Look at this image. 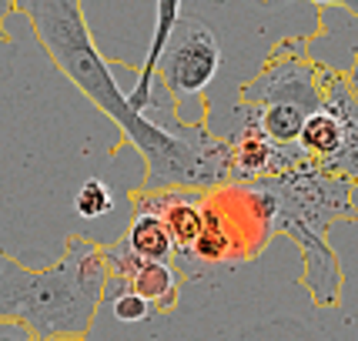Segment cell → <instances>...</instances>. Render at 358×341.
<instances>
[{"instance_id": "1", "label": "cell", "mask_w": 358, "mask_h": 341, "mask_svg": "<svg viewBox=\"0 0 358 341\" xmlns=\"http://www.w3.org/2000/svg\"><path fill=\"white\" fill-rule=\"evenodd\" d=\"M14 10L31 20L54 67L84 97H91L94 108L104 110L121 127L124 144L144 157L148 170L138 194H157L171 187L211 191L231 181L228 144L221 138H211L201 124L168 131L127 104V94L110 74L108 57H101L94 44L84 17V0H14Z\"/></svg>"}, {"instance_id": "2", "label": "cell", "mask_w": 358, "mask_h": 341, "mask_svg": "<svg viewBox=\"0 0 358 341\" xmlns=\"http://www.w3.org/2000/svg\"><path fill=\"white\" fill-rule=\"evenodd\" d=\"M108 291L101 245L71 234L47 268H27L0 251V321H17L41 341H84Z\"/></svg>"}, {"instance_id": "3", "label": "cell", "mask_w": 358, "mask_h": 341, "mask_svg": "<svg viewBox=\"0 0 358 341\" xmlns=\"http://www.w3.org/2000/svg\"><path fill=\"white\" fill-rule=\"evenodd\" d=\"M221 71V44L215 31L204 24L201 17L181 14L174 24L168 44L157 57L155 87L161 84L164 94L171 97V110L178 124L187 127V110L198 104L201 114H208V87Z\"/></svg>"}, {"instance_id": "4", "label": "cell", "mask_w": 358, "mask_h": 341, "mask_svg": "<svg viewBox=\"0 0 358 341\" xmlns=\"http://www.w3.org/2000/svg\"><path fill=\"white\" fill-rule=\"evenodd\" d=\"M322 108L308 117L301 131V151L325 174L358 184V101L345 74L331 67H318Z\"/></svg>"}, {"instance_id": "5", "label": "cell", "mask_w": 358, "mask_h": 341, "mask_svg": "<svg viewBox=\"0 0 358 341\" xmlns=\"http://www.w3.org/2000/svg\"><path fill=\"white\" fill-rule=\"evenodd\" d=\"M241 104L248 108H298L315 110L322 108V84H318V64H312L305 54L271 61L241 87Z\"/></svg>"}, {"instance_id": "6", "label": "cell", "mask_w": 358, "mask_h": 341, "mask_svg": "<svg viewBox=\"0 0 358 341\" xmlns=\"http://www.w3.org/2000/svg\"><path fill=\"white\" fill-rule=\"evenodd\" d=\"M104 268H108V284L124 288L141 295L155 311H171L181 295V275L168 261H144L117 238L114 245L101 248Z\"/></svg>"}, {"instance_id": "7", "label": "cell", "mask_w": 358, "mask_h": 341, "mask_svg": "<svg viewBox=\"0 0 358 341\" xmlns=\"http://www.w3.org/2000/svg\"><path fill=\"white\" fill-rule=\"evenodd\" d=\"M131 204L148 208L164 221L174 245V271L181 278H187L191 275V254H194V245L201 238L204 224V191H191V187H171V191H157V194L131 191Z\"/></svg>"}, {"instance_id": "8", "label": "cell", "mask_w": 358, "mask_h": 341, "mask_svg": "<svg viewBox=\"0 0 358 341\" xmlns=\"http://www.w3.org/2000/svg\"><path fill=\"white\" fill-rule=\"evenodd\" d=\"M178 17H181V0H157L155 31H151L148 57H144V64H141V71H138V84H134V91L127 94V104L138 110V114H144V110L151 108V101H155L157 57H161V50H164V44H168V37H171Z\"/></svg>"}, {"instance_id": "9", "label": "cell", "mask_w": 358, "mask_h": 341, "mask_svg": "<svg viewBox=\"0 0 358 341\" xmlns=\"http://www.w3.org/2000/svg\"><path fill=\"white\" fill-rule=\"evenodd\" d=\"M121 241H124L138 258H144V261L171 264V258H174V245H171L168 228H164V221H161L155 211H148V208H134V217H131L127 231L121 234Z\"/></svg>"}, {"instance_id": "10", "label": "cell", "mask_w": 358, "mask_h": 341, "mask_svg": "<svg viewBox=\"0 0 358 341\" xmlns=\"http://www.w3.org/2000/svg\"><path fill=\"white\" fill-rule=\"evenodd\" d=\"M234 341H331V338L322 328H315L312 321H305L298 314H275V318L248 325Z\"/></svg>"}, {"instance_id": "11", "label": "cell", "mask_w": 358, "mask_h": 341, "mask_svg": "<svg viewBox=\"0 0 358 341\" xmlns=\"http://www.w3.org/2000/svg\"><path fill=\"white\" fill-rule=\"evenodd\" d=\"M74 211H78L80 217H87V221L114 211V194H110V187L104 184L101 177H87V181L78 187V194H74Z\"/></svg>"}, {"instance_id": "12", "label": "cell", "mask_w": 358, "mask_h": 341, "mask_svg": "<svg viewBox=\"0 0 358 341\" xmlns=\"http://www.w3.org/2000/svg\"><path fill=\"white\" fill-rule=\"evenodd\" d=\"M108 288H114V284H108ZM104 295H108V291H104ZM110 314H114L117 321H124V325H138V321H148V318L155 314V308L141 295H134V291L114 288V295H110Z\"/></svg>"}, {"instance_id": "13", "label": "cell", "mask_w": 358, "mask_h": 341, "mask_svg": "<svg viewBox=\"0 0 358 341\" xmlns=\"http://www.w3.org/2000/svg\"><path fill=\"white\" fill-rule=\"evenodd\" d=\"M0 341H41V338H34L31 331L24 325H17V321H0ZM67 341V338H61Z\"/></svg>"}, {"instance_id": "14", "label": "cell", "mask_w": 358, "mask_h": 341, "mask_svg": "<svg viewBox=\"0 0 358 341\" xmlns=\"http://www.w3.org/2000/svg\"><path fill=\"white\" fill-rule=\"evenodd\" d=\"M14 10V0H0V41L10 44V34H7V17Z\"/></svg>"}, {"instance_id": "15", "label": "cell", "mask_w": 358, "mask_h": 341, "mask_svg": "<svg viewBox=\"0 0 358 341\" xmlns=\"http://www.w3.org/2000/svg\"><path fill=\"white\" fill-rule=\"evenodd\" d=\"M315 7H318V14L325 10V7H345V10H352L358 17V0H312Z\"/></svg>"}, {"instance_id": "16", "label": "cell", "mask_w": 358, "mask_h": 341, "mask_svg": "<svg viewBox=\"0 0 358 341\" xmlns=\"http://www.w3.org/2000/svg\"><path fill=\"white\" fill-rule=\"evenodd\" d=\"M345 80H348V87H352V94H355V101H358V54H355V64H352V71L345 74Z\"/></svg>"}]
</instances>
